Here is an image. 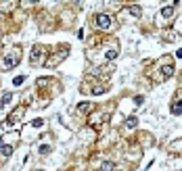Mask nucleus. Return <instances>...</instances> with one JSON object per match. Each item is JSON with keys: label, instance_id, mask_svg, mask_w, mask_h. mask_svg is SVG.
I'll list each match as a JSON object with an SVG mask.
<instances>
[{"label": "nucleus", "instance_id": "f257e3e1", "mask_svg": "<svg viewBox=\"0 0 182 171\" xmlns=\"http://www.w3.org/2000/svg\"><path fill=\"white\" fill-rule=\"evenodd\" d=\"M94 25H96L99 29H109V27H111V17H107V15H96Z\"/></svg>", "mask_w": 182, "mask_h": 171}, {"label": "nucleus", "instance_id": "f03ea898", "mask_svg": "<svg viewBox=\"0 0 182 171\" xmlns=\"http://www.w3.org/2000/svg\"><path fill=\"white\" fill-rule=\"evenodd\" d=\"M17 63H19V52L15 50V52H11V55L6 57V61H2V63H0V65H2L4 69H11L13 65H17Z\"/></svg>", "mask_w": 182, "mask_h": 171}, {"label": "nucleus", "instance_id": "7ed1b4c3", "mask_svg": "<svg viewBox=\"0 0 182 171\" xmlns=\"http://www.w3.org/2000/svg\"><path fill=\"white\" fill-rule=\"evenodd\" d=\"M172 113H174V115H178V113H182V102H176L174 106H172Z\"/></svg>", "mask_w": 182, "mask_h": 171}, {"label": "nucleus", "instance_id": "20e7f679", "mask_svg": "<svg viewBox=\"0 0 182 171\" xmlns=\"http://www.w3.org/2000/svg\"><path fill=\"white\" fill-rule=\"evenodd\" d=\"M161 15H166V17H170V15H172V6H168V8H163V11H161Z\"/></svg>", "mask_w": 182, "mask_h": 171}, {"label": "nucleus", "instance_id": "39448f33", "mask_svg": "<svg viewBox=\"0 0 182 171\" xmlns=\"http://www.w3.org/2000/svg\"><path fill=\"white\" fill-rule=\"evenodd\" d=\"M2 155H4V157L11 155V146H4V148H2Z\"/></svg>", "mask_w": 182, "mask_h": 171}, {"label": "nucleus", "instance_id": "423d86ee", "mask_svg": "<svg viewBox=\"0 0 182 171\" xmlns=\"http://www.w3.org/2000/svg\"><path fill=\"white\" fill-rule=\"evenodd\" d=\"M23 79H25V77L21 75V77H17V79H15V82H13V84H15V86H19V84H23Z\"/></svg>", "mask_w": 182, "mask_h": 171}, {"label": "nucleus", "instance_id": "0eeeda50", "mask_svg": "<svg viewBox=\"0 0 182 171\" xmlns=\"http://www.w3.org/2000/svg\"><path fill=\"white\" fill-rule=\"evenodd\" d=\"M180 23H182V21H180ZM180 29H182V25H180Z\"/></svg>", "mask_w": 182, "mask_h": 171}, {"label": "nucleus", "instance_id": "6e6552de", "mask_svg": "<svg viewBox=\"0 0 182 171\" xmlns=\"http://www.w3.org/2000/svg\"><path fill=\"white\" fill-rule=\"evenodd\" d=\"M38 171H42V169H38Z\"/></svg>", "mask_w": 182, "mask_h": 171}]
</instances>
